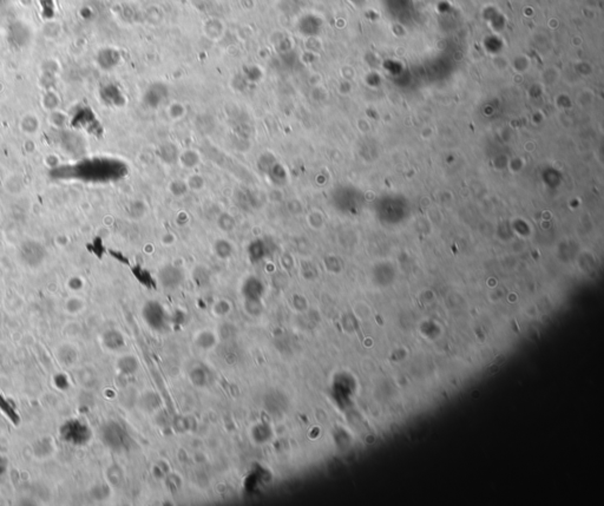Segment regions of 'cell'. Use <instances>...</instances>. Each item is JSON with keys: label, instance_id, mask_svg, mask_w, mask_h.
<instances>
[{"label": "cell", "instance_id": "1", "mask_svg": "<svg viewBox=\"0 0 604 506\" xmlns=\"http://www.w3.org/2000/svg\"><path fill=\"white\" fill-rule=\"evenodd\" d=\"M61 437L72 445H84L90 440L91 431L81 420H69L61 427Z\"/></svg>", "mask_w": 604, "mask_h": 506}, {"label": "cell", "instance_id": "2", "mask_svg": "<svg viewBox=\"0 0 604 506\" xmlns=\"http://www.w3.org/2000/svg\"><path fill=\"white\" fill-rule=\"evenodd\" d=\"M103 441L115 451L126 450L130 445V438L126 431L117 422H109L103 427Z\"/></svg>", "mask_w": 604, "mask_h": 506}, {"label": "cell", "instance_id": "3", "mask_svg": "<svg viewBox=\"0 0 604 506\" xmlns=\"http://www.w3.org/2000/svg\"><path fill=\"white\" fill-rule=\"evenodd\" d=\"M143 319L146 325L155 330H164L168 325V315L164 307L157 301H149L142 310Z\"/></svg>", "mask_w": 604, "mask_h": 506}, {"label": "cell", "instance_id": "4", "mask_svg": "<svg viewBox=\"0 0 604 506\" xmlns=\"http://www.w3.org/2000/svg\"><path fill=\"white\" fill-rule=\"evenodd\" d=\"M21 255L24 262L29 264V266L34 267L42 263V261L45 258V250L39 243L27 241L25 244L22 246Z\"/></svg>", "mask_w": 604, "mask_h": 506}, {"label": "cell", "instance_id": "5", "mask_svg": "<svg viewBox=\"0 0 604 506\" xmlns=\"http://www.w3.org/2000/svg\"><path fill=\"white\" fill-rule=\"evenodd\" d=\"M160 281L163 287L165 288H176L183 281V274L181 269H178L175 266H166L162 268L160 274H158Z\"/></svg>", "mask_w": 604, "mask_h": 506}, {"label": "cell", "instance_id": "6", "mask_svg": "<svg viewBox=\"0 0 604 506\" xmlns=\"http://www.w3.org/2000/svg\"><path fill=\"white\" fill-rule=\"evenodd\" d=\"M263 284L257 278H248L243 283L242 287V293L246 300H261V296L263 294Z\"/></svg>", "mask_w": 604, "mask_h": 506}, {"label": "cell", "instance_id": "7", "mask_svg": "<svg viewBox=\"0 0 604 506\" xmlns=\"http://www.w3.org/2000/svg\"><path fill=\"white\" fill-rule=\"evenodd\" d=\"M103 342H104L106 348L117 351L124 346V338L118 330L111 329L105 332L103 335Z\"/></svg>", "mask_w": 604, "mask_h": 506}, {"label": "cell", "instance_id": "8", "mask_svg": "<svg viewBox=\"0 0 604 506\" xmlns=\"http://www.w3.org/2000/svg\"><path fill=\"white\" fill-rule=\"evenodd\" d=\"M0 410L3 411V413L10 419V421L14 426H18L21 424V416H19L17 411H15L14 405L12 404L11 401L7 400L2 392H0Z\"/></svg>", "mask_w": 604, "mask_h": 506}, {"label": "cell", "instance_id": "9", "mask_svg": "<svg viewBox=\"0 0 604 506\" xmlns=\"http://www.w3.org/2000/svg\"><path fill=\"white\" fill-rule=\"evenodd\" d=\"M177 158L182 167L185 169L196 168L201 162L200 153L195 151V150H185V151L181 152Z\"/></svg>", "mask_w": 604, "mask_h": 506}, {"label": "cell", "instance_id": "10", "mask_svg": "<svg viewBox=\"0 0 604 506\" xmlns=\"http://www.w3.org/2000/svg\"><path fill=\"white\" fill-rule=\"evenodd\" d=\"M272 436V430L266 424H257L252 430V437L257 444H265V442L269 441Z\"/></svg>", "mask_w": 604, "mask_h": 506}, {"label": "cell", "instance_id": "11", "mask_svg": "<svg viewBox=\"0 0 604 506\" xmlns=\"http://www.w3.org/2000/svg\"><path fill=\"white\" fill-rule=\"evenodd\" d=\"M118 367L124 374H133L138 368V362L134 357H124L119 360Z\"/></svg>", "mask_w": 604, "mask_h": 506}, {"label": "cell", "instance_id": "12", "mask_svg": "<svg viewBox=\"0 0 604 506\" xmlns=\"http://www.w3.org/2000/svg\"><path fill=\"white\" fill-rule=\"evenodd\" d=\"M215 252L218 258L221 259H228L233 254V247L228 241L225 240H218L215 243Z\"/></svg>", "mask_w": 604, "mask_h": 506}, {"label": "cell", "instance_id": "13", "mask_svg": "<svg viewBox=\"0 0 604 506\" xmlns=\"http://www.w3.org/2000/svg\"><path fill=\"white\" fill-rule=\"evenodd\" d=\"M215 337H214L213 333H210L208 330H204L200 333L197 339H196V343L198 346L201 347V348L203 349H209L212 348V347L215 345Z\"/></svg>", "mask_w": 604, "mask_h": 506}, {"label": "cell", "instance_id": "14", "mask_svg": "<svg viewBox=\"0 0 604 506\" xmlns=\"http://www.w3.org/2000/svg\"><path fill=\"white\" fill-rule=\"evenodd\" d=\"M190 380H192L195 386L203 387L205 386L206 381H208V377H206V373L203 368L197 367V368H194L190 372Z\"/></svg>", "mask_w": 604, "mask_h": 506}, {"label": "cell", "instance_id": "15", "mask_svg": "<svg viewBox=\"0 0 604 506\" xmlns=\"http://www.w3.org/2000/svg\"><path fill=\"white\" fill-rule=\"evenodd\" d=\"M306 221H307L309 227L313 229H320L324 225L323 215H321V212L319 211L308 212L307 217H306Z\"/></svg>", "mask_w": 604, "mask_h": 506}, {"label": "cell", "instance_id": "16", "mask_svg": "<svg viewBox=\"0 0 604 506\" xmlns=\"http://www.w3.org/2000/svg\"><path fill=\"white\" fill-rule=\"evenodd\" d=\"M265 255V246L262 244L261 241H256L252 246H249V256L254 261L261 260Z\"/></svg>", "mask_w": 604, "mask_h": 506}, {"label": "cell", "instance_id": "17", "mask_svg": "<svg viewBox=\"0 0 604 506\" xmlns=\"http://www.w3.org/2000/svg\"><path fill=\"white\" fill-rule=\"evenodd\" d=\"M185 184L192 190H201V189L204 188V180L200 175H193L185 182Z\"/></svg>", "mask_w": 604, "mask_h": 506}, {"label": "cell", "instance_id": "18", "mask_svg": "<svg viewBox=\"0 0 604 506\" xmlns=\"http://www.w3.org/2000/svg\"><path fill=\"white\" fill-rule=\"evenodd\" d=\"M230 310V304L226 302V301H218L215 306H214V312L217 315H225L228 314Z\"/></svg>", "mask_w": 604, "mask_h": 506}, {"label": "cell", "instance_id": "19", "mask_svg": "<svg viewBox=\"0 0 604 506\" xmlns=\"http://www.w3.org/2000/svg\"><path fill=\"white\" fill-rule=\"evenodd\" d=\"M220 221H223V222H225L223 224H218L221 227V229H224V230H230V229H233L234 225H235V221H234L233 217L229 216V215L223 214L221 216Z\"/></svg>", "mask_w": 604, "mask_h": 506}, {"label": "cell", "instance_id": "20", "mask_svg": "<svg viewBox=\"0 0 604 506\" xmlns=\"http://www.w3.org/2000/svg\"><path fill=\"white\" fill-rule=\"evenodd\" d=\"M54 383H55V386L61 390H66L67 386H69V383H67V378L65 377V375H62V374H59L54 378Z\"/></svg>", "mask_w": 604, "mask_h": 506}, {"label": "cell", "instance_id": "21", "mask_svg": "<svg viewBox=\"0 0 604 506\" xmlns=\"http://www.w3.org/2000/svg\"><path fill=\"white\" fill-rule=\"evenodd\" d=\"M6 471V461L3 459V458H0V476Z\"/></svg>", "mask_w": 604, "mask_h": 506}]
</instances>
